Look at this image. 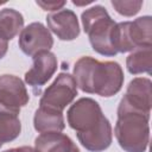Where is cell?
I'll return each instance as SVG.
<instances>
[{"label": "cell", "instance_id": "obj_1", "mask_svg": "<svg viewBox=\"0 0 152 152\" xmlns=\"http://www.w3.org/2000/svg\"><path fill=\"white\" fill-rule=\"evenodd\" d=\"M72 77L77 88L87 94L110 97L124 86V70L113 61L100 62L90 56L78 58L74 65Z\"/></svg>", "mask_w": 152, "mask_h": 152}, {"label": "cell", "instance_id": "obj_2", "mask_svg": "<svg viewBox=\"0 0 152 152\" xmlns=\"http://www.w3.org/2000/svg\"><path fill=\"white\" fill-rule=\"evenodd\" d=\"M114 134L125 152H145L150 142V113L131 106L124 97L116 112Z\"/></svg>", "mask_w": 152, "mask_h": 152}, {"label": "cell", "instance_id": "obj_3", "mask_svg": "<svg viewBox=\"0 0 152 152\" xmlns=\"http://www.w3.org/2000/svg\"><path fill=\"white\" fill-rule=\"evenodd\" d=\"M81 20L93 50L106 57L115 56L112 32L116 23L110 18L107 10L101 5H95L82 12Z\"/></svg>", "mask_w": 152, "mask_h": 152}, {"label": "cell", "instance_id": "obj_4", "mask_svg": "<svg viewBox=\"0 0 152 152\" xmlns=\"http://www.w3.org/2000/svg\"><path fill=\"white\" fill-rule=\"evenodd\" d=\"M112 45L116 53L152 46V18L144 15L133 21L116 23L112 32Z\"/></svg>", "mask_w": 152, "mask_h": 152}, {"label": "cell", "instance_id": "obj_5", "mask_svg": "<svg viewBox=\"0 0 152 152\" xmlns=\"http://www.w3.org/2000/svg\"><path fill=\"white\" fill-rule=\"evenodd\" d=\"M66 120L77 137L88 135L109 122L99 102L90 97H81L74 102L66 112Z\"/></svg>", "mask_w": 152, "mask_h": 152}, {"label": "cell", "instance_id": "obj_6", "mask_svg": "<svg viewBox=\"0 0 152 152\" xmlns=\"http://www.w3.org/2000/svg\"><path fill=\"white\" fill-rule=\"evenodd\" d=\"M77 95V86L72 75L61 72L56 80L44 90L39 107L49 108L52 110L62 112L69 106Z\"/></svg>", "mask_w": 152, "mask_h": 152}, {"label": "cell", "instance_id": "obj_7", "mask_svg": "<svg viewBox=\"0 0 152 152\" xmlns=\"http://www.w3.org/2000/svg\"><path fill=\"white\" fill-rule=\"evenodd\" d=\"M28 101V91L18 76L10 74L0 76V113L18 116L20 108Z\"/></svg>", "mask_w": 152, "mask_h": 152}, {"label": "cell", "instance_id": "obj_8", "mask_svg": "<svg viewBox=\"0 0 152 152\" xmlns=\"http://www.w3.org/2000/svg\"><path fill=\"white\" fill-rule=\"evenodd\" d=\"M18 45L26 56L33 57L39 52L50 51L53 46V38L46 26L34 21L21 30Z\"/></svg>", "mask_w": 152, "mask_h": 152}, {"label": "cell", "instance_id": "obj_9", "mask_svg": "<svg viewBox=\"0 0 152 152\" xmlns=\"http://www.w3.org/2000/svg\"><path fill=\"white\" fill-rule=\"evenodd\" d=\"M49 31L55 33L58 39L70 42L80 36V24L75 12L68 8H62L57 12H51L46 15Z\"/></svg>", "mask_w": 152, "mask_h": 152}, {"label": "cell", "instance_id": "obj_10", "mask_svg": "<svg viewBox=\"0 0 152 152\" xmlns=\"http://www.w3.org/2000/svg\"><path fill=\"white\" fill-rule=\"evenodd\" d=\"M32 66L25 74V82L32 88L43 87L57 71L58 62L55 53L51 51H43L32 57Z\"/></svg>", "mask_w": 152, "mask_h": 152}, {"label": "cell", "instance_id": "obj_11", "mask_svg": "<svg viewBox=\"0 0 152 152\" xmlns=\"http://www.w3.org/2000/svg\"><path fill=\"white\" fill-rule=\"evenodd\" d=\"M131 106L142 110L145 113H151L152 107V82L147 77H135L133 78L122 96Z\"/></svg>", "mask_w": 152, "mask_h": 152}, {"label": "cell", "instance_id": "obj_12", "mask_svg": "<svg viewBox=\"0 0 152 152\" xmlns=\"http://www.w3.org/2000/svg\"><path fill=\"white\" fill-rule=\"evenodd\" d=\"M34 148L38 152H80L76 144L61 132L39 134L34 140Z\"/></svg>", "mask_w": 152, "mask_h": 152}, {"label": "cell", "instance_id": "obj_13", "mask_svg": "<svg viewBox=\"0 0 152 152\" xmlns=\"http://www.w3.org/2000/svg\"><path fill=\"white\" fill-rule=\"evenodd\" d=\"M33 127L38 133L62 132L65 128V121L62 112L38 107L33 116Z\"/></svg>", "mask_w": 152, "mask_h": 152}, {"label": "cell", "instance_id": "obj_14", "mask_svg": "<svg viewBox=\"0 0 152 152\" xmlns=\"http://www.w3.org/2000/svg\"><path fill=\"white\" fill-rule=\"evenodd\" d=\"M24 28V17L14 8L0 10V38L12 40Z\"/></svg>", "mask_w": 152, "mask_h": 152}, {"label": "cell", "instance_id": "obj_15", "mask_svg": "<svg viewBox=\"0 0 152 152\" xmlns=\"http://www.w3.org/2000/svg\"><path fill=\"white\" fill-rule=\"evenodd\" d=\"M126 68L129 74H151L152 68V48H138L126 58Z\"/></svg>", "mask_w": 152, "mask_h": 152}, {"label": "cell", "instance_id": "obj_16", "mask_svg": "<svg viewBox=\"0 0 152 152\" xmlns=\"http://www.w3.org/2000/svg\"><path fill=\"white\" fill-rule=\"evenodd\" d=\"M21 132L19 116L0 113V147L4 144L15 140Z\"/></svg>", "mask_w": 152, "mask_h": 152}, {"label": "cell", "instance_id": "obj_17", "mask_svg": "<svg viewBox=\"0 0 152 152\" xmlns=\"http://www.w3.org/2000/svg\"><path fill=\"white\" fill-rule=\"evenodd\" d=\"M112 6L114 7V10L124 15V17H133L135 15L142 7V1H135V0H129V1H110Z\"/></svg>", "mask_w": 152, "mask_h": 152}, {"label": "cell", "instance_id": "obj_18", "mask_svg": "<svg viewBox=\"0 0 152 152\" xmlns=\"http://www.w3.org/2000/svg\"><path fill=\"white\" fill-rule=\"evenodd\" d=\"M36 4L39 6V7H42L44 11H51V12H57V11H59V10H62L63 8V6L66 4V1H56V0H53V1H36Z\"/></svg>", "mask_w": 152, "mask_h": 152}, {"label": "cell", "instance_id": "obj_19", "mask_svg": "<svg viewBox=\"0 0 152 152\" xmlns=\"http://www.w3.org/2000/svg\"><path fill=\"white\" fill-rule=\"evenodd\" d=\"M7 50H8V42L0 38V59L5 57V55L7 53Z\"/></svg>", "mask_w": 152, "mask_h": 152}, {"label": "cell", "instance_id": "obj_20", "mask_svg": "<svg viewBox=\"0 0 152 152\" xmlns=\"http://www.w3.org/2000/svg\"><path fill=\"white\" fill-rule=\"evenodd\" d=\"M14 152H38V151L31 146H20V147L14 148Z\"/></svg>", "mask_w": 152, "mask_h": 152}, {"label": "cell", "instance_id": "obj_21", "mask_svg": "<svg viewBox=\"0 0 152 152\" xmlns=\"http://www.w3.org/2000/svg\"><path fill=\"white\" fill-rule=\"evenodd\" d=\"M4 152H14V148H10V150H6Z\"/></svg>", "mask_w": 152, "mask_h": 152}, {"label": "cell", "instance_id": "obj_22", "mask_svg": "<svg viewBox=\"0 0 152 152\" xmlns=\"http://www.w3.org/2000/svg\"><path fill=\"white\" fill-rule=\"evenodd\" d=\"M4 4H5V2H0V6H1V5H4Z\"/></svg>", "mask_w": 152, "mask_h": 152}]
</instances>
